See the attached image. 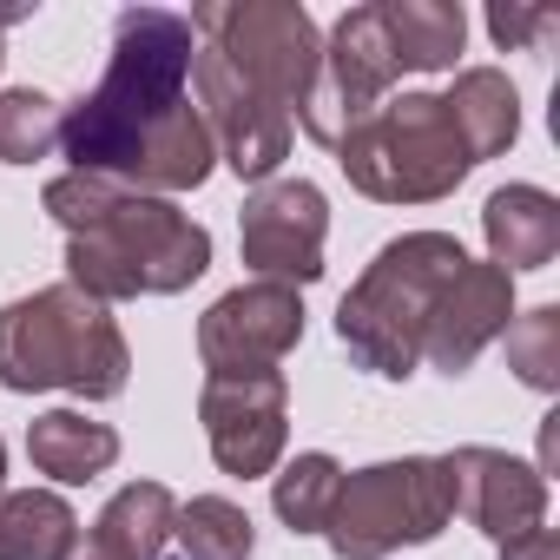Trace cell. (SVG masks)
Listing matches in <instances>:
<instances>
[{
  "label": "cell",
  "mask_w": 560,
  "mask_h": 560,
  "mask_svg": "<svg viewBox=\"0 0 560 560\" xmlns=\"http://www.w3.org/2000/svg\"><path fill=\"white\" fill-rule=\"evenodd\" d=\"M191 60L198 34L185 14L126 8L113 21L106 80L60 113V145L73 172L113 178L126 191H198L211 178V132L191 106Z\"/></svg>",
  "instance_id": "obj_1"
},
{
  "label": "cell",
  "mask_w": 560,
  "mask_h": 560,
  "mask_svg": "<svg viewBox=\"0 0 560 560\" xmlns=\"http://www.w3.org/2000/svg\"><path fill=\"white\" fill-rule=\"evenodd\" d=\"M47 211L67 231V284L100 304L178 298L211 270V231L191 224L172 198L67 172L47 185Z\"/></svg>",
  "instance_id": "obj_2"
},
{
  "label": "cell",
  "mask_w": 560,
  "mask_h": 560,
  "mask_svg": "<svg viewBox=\"0 0 560 560\" xmlns=\"http://www.w3.org/2000/svg\"><path fill=\"white\" fill-rule=\"evenodd\" d=\"M468 264V250L448 231H402L389 237L370 270L350 284V298L337 304V343L350 350L357 370L409 383L422 370V343H429V317L442 304V291L455 284V270Z\"/></svg>",
  "instance_id": "obj_3"
},
{
  "label": "cell",
  "mask_w": 560,
  "mask_h": 560,
  "mask_svg": "<svg viewBox=\"0 0 560 560\" xmlns=\"http://www.w3.org/2000/svg\"><path fill=\"white\" fill-rule=\"evenodd\" d=\"M132 376V350L113 311L73 284H47L0 311V389L34 396L67 389L86 402H113Z\"/></svg>",
  "instance_id": "obj_4"
},
{
  "label": "cell",
  "mask_w": 560,
  "mask_h": 560,
  "mask_svg": "<svg viewBox=\"0 0 560 560\" xmlns=\"http://www.w3.org/2000/svg\"><path fill=\"white\" fill-rule=\"evenodd\" d=\"M337 165L350 172L363 198L435 205L475 172V152L442 93H402V100H383L363 126L337 139Z\"/></svg>",
  "instance_id": "obj_5"
},
{
  "label": "cell",
  "mask_w": 560,
  "mask_h": 560,
  "mask_svg": "<svg viewBox=\"0 0 560 560\" xmlns=\"http://www.w3.org/2000/svg\"><path fill=\"white\" fill-rule=\"evenodd\" d=\"M455 521V494H448V468L442 455H402V462H376L343 475L324 540L337 560H383L396 547H422Z\"/></svg>",
  "instance_id": "obj_6"
},
{
  "label": "cell",
  "mask_w": 560,
  "mask_h": 560,
  "mask_svg": "<svg viewBox=\"0 0 560 560\" xmlns=\"http://www.w3.org/2000/svg\"><path fill=\"white\" fill-rule=\"evenodd\" d=\"M191 34H205V47L264 100H277L284 113H304L317 67H324V40L298 0H218V8L191 14Z\"/></svg>",
  "instance_id": "obj_7"
},
{
  "label": "cell",
  "mask_w": 560,
  "mask_h": 560,
  "mask_svg": "<svg viewBox=\"0 0 560 560\" xmlns=\"http://www.w3.org/2000/svg\"><path fill=\"white\" fill-rule=\"evenodd\" d=\"M396 86V54H389V34H383V8H350L337 27H330V47H324V67H317V86L304 100V132L317 145L337 152V139L350 126H363Z\"/></svg>",
  "instance_id": "obj_8"
},
{
  "label": "cell",
  "mask_w": 560,
  "mask_h": 560,
  "mask_svg": "<svg viewBox=\"0 0 560 560\" xmlns=\"http://www.w3.org/2000/svg\"><path fill=\"white\" fill-rule=\"evenodd\" d=\"M324 237H330V205L311 178H264L244 198V264L257 270V284H317L324 277Z\"/></svg>",
  "instance_id": "obj_9"
},
{
  "label": "cell",
  "mask_w": 560,
  "mask_h": 560,
  "mask_svg": "<svg viewBox=\"0 0 560 560\" xmlns=\"http://www.w3.org/2000/svg\"><path fill=\"white\" fill-rule=\"evenodd\" d=\"M205 442L224 475H270L291 435V383L284 370H237V376H205L198 396Z\"/></svg>",
  "instance_id": "obj_10"
},
{
  "label": "cell",
  "mask_w": 560,
  "mask_h": 560,
  "mask_svg": "<svg viewBox=\"0 0 560 560\" xmlns=\"http://www.w3.org/2000/svg\"><path fill=\"white\" fill-rule=\"evenodd\" d=\"M191 86H198V119H205L218 159H224L244 185H264L277 165L291 159V132H298L291 113L277 106V100H264L250 80H237L211 47H198Z\"/></svg>",
  "instance_id": "obj_11"
},
{
  "label": "cell",
  "mask_w": 560,
  "mask_h": 560,
  "mask_svg": "<svg viewBox=\"0 0 560 560\" xmlns=\"http://www.w3.org/2000/svg\"><path fill=\"white\" fill-rule=\"evenodd\" d=\"M304 343V298L291 284H237L198 317V357L211 376L277 370Z\"/></svg>",
  "instance_id": "obj_12"
},
{
  "label": "cell",
  "mask_w": 560,
  "mask_h": 560,
  "mask_svg": "<svg viewBox=\"0 0 560 560\" xmlns=\"http://www.w3.org/2000/svg\"><path fill=\"white\" fill-rule=\"evenodd\" d=\"M442 468H448L455 514L468 527H481L494 540H514V534H527V527L547 521V475L534 462H521L508 448H475L468 442V448L442 455Z\"/></svg>",
  "instance_id": "obj_13"
},
{
  "label": "cell",
  "mask_w": 560,
  "mask_h": 560,
  "mask_svg": "<svg viewBox=\"0 0 560 560\" xmlns=\"http://www.w3.org/2000/svg\"><path fill=\"white\" fill-rule=\"evenodd\" d=\"M514 317V277L494 270V264H462L455 284L442 291L435 317H429V343H422V363L442 370V376H462Z\"/></svg>",
  "instance_id": "obj_14"
},
{
  "label": "cell",
  "mask_w": 560,
  "mask_h": 560,
  "mask_svg": "<svg viewBox=\"0 0 560 560\" xmlns=\"http://www.w3.org/2000/svg\"><path fill=\"white\" fill-rule=\"evenodd\" d=\"M481 237L494 270H547L560 257V198L540 185H501L481 205Z\"/></svg>",
  "instance_id": "obj_15"
},
{
  "label": "cell",
  "mask_w": 560,
  "mask_h": 560,
  "mask_svg": "<svg viewBox=\"0 0 560 560\" xmlns=\"http://www.w3.org/2000/svg\"><path fill=\"white\" fill-rule=\"evenodd\" d=\"M172 521H178L172 488H165V481H132V488H119V494L100 508L93 534H86L67 560H159L165 540H172Z\"/></svg>",
  "instance_id": "obj_16"
},
{
  "label": "cell",
  "mask_w": 560,
  "mask_h": 560,
  "mask_svg": "<svg viewBox=\"0 0 560 560\" xmlns=\"http://www.w3.org/2000/svg\"><path fill=\"white\" fill-rule=\"evenodd\" d=\"M383 8V34L396 54V73H442L455 67L462 40H468V14L462 0H376Z\"/></svg>",
  "instance_id": "obj_17"
},
{
  "label": "cell",
  "mask_w": 560,
  "mask_h": 560,
  "mask_svg": "<svg viewBox=\"0 0 560 560\" xmlns=\"http://www.w3.org/2000/svg\"><path fill=\"white\" fill-rule=\"evenodd\" d=\"M27 455L54 481H93L119 462V435L106 422H86L80 409H47L27 422Z\"/></svg>",
  "instance_id": "obj_18"
},
{
  "label": "cell",
  "mask_w": 560,
  "mask_h": 560,
  "mask_svg": "<svg viewBox=\"0 0 560 560\" xmlns=\"http://www.w3.org/2000/svg\"><path fill=\"white\" fill-rule=\"evenodd\" d=\"M80 547V514L47 488H0V560H67Z\"/></svg>",
  "instance_id": "obj_19"
},
{
  "label": "cell",
  "mask_w": 560,
  "mask_h": 560,
  "mask_svg": "<svg viewBox=\"0 0 560 560\" xmlns=\"http://www.w3.org/2000/svg\"><path fill=\"white\" fill-rule=\"evenodd\" d=\"M442 100H448V113H455V126H462V139H468V152H475V165L514 145V132H521V93H514L508 73L468 67V73L455 80V93H442Z\"/></svg>",
  "instance_id": "obj_20"
},
{
  "label": "cell",
  "mask_w": 560,
  "mask_h": 560,
  "mask_svg": "<svg viewBox=\"0 0 560 560\" xmlns=\"http://www.w3.org/2000/svg\"><path fill=\"white\" fill-rule=\"evenodd\" d=\"M172 560H250L257 534H250V514L224 494H198L178 508L172 521Z\"/></svg>",
  "instance_id": "obj_21"
},
{
  "label": "cell",
  "mask_w": 560,
  "mask_h": 560,
  "mask_svg": "<svg viewBox=\"0 0 560 560\" xmlns=\"http://www.w3.org/2000/svg\"><path fill=\"white\" fill-rule=\"evenodd\" d=\"M337 488H343V468H337V455H324V448L298 455L284 475H277V488H270V501H277V521H284L291 534H324Z\"/></svg>",
  "instance_id": "obj_22"
},
{
  "label": "cell",
  "mask_w": 560,
  "mask_h": 560,
  "mask_svg": "<svg viewBox=\"0 0 560 560\" xmlns=\"http://www.w3.org/2000/svg\"><path fill=\"white\" fill-rule=\"evenodd\" d=\"M508 370L534 389V396H553L560 389V311L553 304H534L521 317H508Z\"/></svg>",
  "instance_id": "obj_23"
},
{
  "label": "cell",
  "mask_w": 560,
  "mask_h": 560,
  "mask_svg": "<svg viewBox=\"0 0 560 560\" xmlns=\"http://www.w3.org/2000/svg\"><path fill=\"white\" fill-rule=\"evenodd\" d=\"M60 145V106L34 86L0 93V165H34Z\"/></svg>",
  "instance_id": "obj_24"
},
{
  "label": "cell",
  "mask_w": 560,
  "mask_h": 560,
  "mask_svg": "<svg viewBox=\"0 0 560 560\" xmlns=\"http://www.w3.org/2000/svg\"><path fill=\"white\" fill-rule=\"evenodd\" d=\"M553 27H560V14H553V8H488V34H494V47H508V54H521V47L547 40Z\"/></svg>",
  "instance_id": "obj_25"
},
{
  "label": "cell",
  "mask_w": 560,
  "mask_h": 560,
  "mask_svg": "<svg viewBox=\"0 0 560 560\" xmlns=\"http://www.w3.org/2000/svg\"><path fill=\"white\" fill-rule=\"evenodd\" d=\"M501 560H560V534L553 527H527V534L501 540Z\"/></svg>",
  "instance_id": "obj_26"
},
{
  "label": "cell",
  "mask_w": 560,
  "mask_h": 560,
  "mask_svg": "<svg viewBox=\"0 0 560 560\" xmlns=\"http://www.w3.org/2000/svg\"><path fill=\"white\" fill-rule=\"evenodd\" d=\"M21 14H27V8H0V34H8V27H14ZM0 60H8V47H0Z\"/></svg>",
  "instance_id": "obj_27"
},
{
  "label": "cell",
  "mask_w": 560,
  "mask_h": 560,
  "mask_svg": "<svg viewBox=\"0 0 560 560\" xmlns=\"http://www.w3.org/2000/svg\"><path fill=\"white\" fill-rule=\"evenodd\" d=\"M0 475H8V442H0Z\"/></svg>",
  "instance_id": "obj_28"
}]
</instances>
